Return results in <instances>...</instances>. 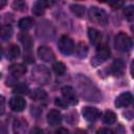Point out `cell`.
<instances>
[{
    "instance_id": "6da1fadb",
    "label": "cell",
    "mask_w": 134,
    "mask_h": 134,
    "mask_svg": "<svg viewBox=\"0 0 134 134\" xmlns=\"http://www.w3.org/2000/svg\"><path fill=\"white\" fill-rule=\"evenodd\" d=\"M50 71L47 67L38 65L32 69V80L41 85H46L50 81Z\"/></svg>"
},
{
    "instance_id": "7a4b0ae2",
    "label": "cell",
    "mask_w": 134,
    "mask_h": 134,
    "mask_svg": "<svg viewBox=\"0 0 134 134\" xmlns=\"http://www.w3.org/2000/svg\"><path fill=\"white\" fill-rule=\"evenodd\" d=\"M80 85V90H81V94L84 98H86L87 100L89 102H98L99 97H100V94H99V91L96 89V87H92L91 89L87 88V85H86V79L84 77L82 81H80L79 83Z\"/></svg>"
},
{
    "instance_id": "3957f363",
    "label": "cell",
    "mask_w": 134,
    "mask_h": 134,
    "mask_svg": "<svg viewBox=\"0 0 134 134\" xmlns=\"http://www.w3.org/2000/svg\"><path fill=\"white\" fill-rule=\"evenodd\" d=\"M114 43H115L116 49L119 50V51H121V52H127V51H129V50L132 48V45H133L131 38H130L127 34H125V32H122V31L118 32V34L115 36Z\"/></svg>"
},
{
    "instance_id": "277c9868",
    "label": "cell",
    "mask_w": 134,
    "mask_h": 134,
    "mask_svg": "<svg viewBox=\"0 0 134 134\" xmlns=\"http://www.w3.org/2000/svg\"><path fill=\"white\" fill-rule=\"evenodd\" d=\"M58 47H59V50L61 51V53L65 54V55H69L73 52V50L75 49L74 47V42L73 40L64 35L62 36L60 39H59V43H58Z\"/></svg>"
},
{
    "instance_id": "5b68a950",
    "label": "cell",
    "mask_w": 134,
    "mask_h": 134,
    "mask_svg": "<svg viewBox=\"0 0 134 134\" xmlns=\"http://www.w3.org/2000/svg\"><path fill=\"white\" fill-rule=\"evenodd\" d=\"M89 17L90 20H92L95 23H98L100 25H106L108 22V16L104 9H100L96 6H91L89 9Z\"/></svg>"
},
{
    "instance_id": "8992f818",
    "label": "cell",
    "mask_w": 134,
    "mask_h": 134,
    "mask_svg": "<svg viewBox=\"0 0 134 134\" xmlns=\"http://www.w3.org/2000/svg\"><path fill=\"white\" fill-rule=\"evenodd\" d=\"M111 55V50L106 44H100L97 46L96 53H95V59L98 60L99 63L107 61Z\"/></svg>"
},
{
    "instance_id": "52a82bcc",
    "label": "cell",
    "mask_w": 134,
    "mask_h": 134,
    "mask_svg": "<svg viewBox=\"0 0 134 134\" xmlns=\"http://www.w3.org/2000/svg\"><path fill=\"white\" fill-rule=\"evenodd\" d=\"M25 106H26V102L21 96L16 95V96H13L9 99V107L15 112H21V111H23L25 109Z\"/></svg>"
},
{
    "instance_id": "ba28073f",
    "label": "cell",
    "mask_w": 134,
    "mask_h": 134,
    "mask_svg": "<svg viewBox=\"0 0 134 134\" xmlns=\"http://www.w3.org/2000/svg\"><path fill=\"white\" fill-rule=\"evenodd\" d=\"M61 92H62L63 98H65L69 104L74 105V104L77 103L75 91H74V89H73L71 86H64V87L61 89Z\"/></svg>"
},
{
    "instance_id": "9c48e42d",
    "label": "cell",
    "mask_w": 134,
    "mask_h": 134,
    "mask_svg": "<svg viewBox=\"0 0 134 134\" xmlns=\"http://www.w3.org/2000/svg\"><path fill=\"white\" fill-rule=\"evenodd\" d=\"M82 114H83L84 118L88 121H94L100 116V112L98 111V109H96L94 107H85V108H83Z\"/></svg>"
},
{
    "instance_id": "30bf717a",
    "label": "cell",
    "mask_w": 134,
    "mask_h": 134,
    "mask_svg": "<svg viewBox=\"0 0 134 134\" xmlns=\"http://www.w3.org/2000/svg\"><path fill=\"white\" fill-rule=\"evenodd\" d=\"M38 55L42 61H45V62H51L55 59L53 51L51 50V48L47 46H40L38 49Z\"/></svg>"
},
{
    "instance_id": "8fae6325",
    "label": "cell",
    "mask_w": 134,
    "mask_h": 134,
    "mask_svg": "<svg viewBox=\"0 0 134 134\" xmlns=\"http://www.w3.org/2000/svg\"><path fill=\"white\" fill-rule=\"evenodd\" d=\"M133 100L132 94L129 92H124L121 94H119L116 99H115V106L117 108H122V107H127L131 104V102Z\"/></svg>"
},
{
    "instance_id": "7c38bea8",
    "label": "cell",
    "mask_w": 134,
    "mask_h": 134,
    "mask_svg": "<svg viewBox=\"0 0 134 134\" xmlns=\"http://www.w3.org/2000/svg\"><path fill=\"white\" fill-rule=\"evenodd\" d=\"M47 121L52 127L60 125L61 121H62V114H61V112L59 110H57V109L50 110L48 112V114H47Z\"/></svg>"
},
{
    "instance_id": "4fadbf2b",
    "label": "cell",
    "mask_w": 134,
    "mask_h": 134,
    "mask_svg": "<svg viewBox=\"0 0 134 134\" xmlns=\"http://www.w3.org/2000/svg\"><path fill=\"white\" fill-rule=\"evenodd\" d=\"M51 2H46V1H37L34 6H32V13L36 16H42L45 13V8L50 5Z\"/></svg>"
},
{
    "instance_id": "5bb4252c",
    "label": "cell",
    "mask_w": 134,
    "mask_h": 134,
    "mask_svg": "<svg viewBox=\"0 0 134 134\" xmlns=\"http://www.w3.org/2000/svg\"><path fill=\"white\" fill-rule=\"evenodd\" d=\"M88 37H89L90 42H91L93 45H98V44H100L102 35H100V32H99L97 29L90 27V28L88 29Z\"/></svg>"
},
{
    "instance_id": "9a60e30c",
    "label": "cell",
    "mask_w": 134,
    "mask_h": 134,
    "mask_svg": "<svg viewBox=\"0 0 134 134\" xmlns=\"http://www.w3.org/2000/svg\"><path fill=\"white\" fill-rule=\"evenodd\" d=\"M26 66L23 64H13L9 66V72L14 76H21L26 73Z\"/></svg>"
},
{
    "instance_id": "2e32d148",
    "label": "cell",
    "mask_w": 134,
    "mask_h": 134,
    "mask_svg": "<svg viewBox=\"0 0 134 134\" xmlns=\"http://www.w3.org/2000/svg\"><path fill=\"white\" fill-rule=\"evenodd\" d=\"M32 25H34V20H32L30 17L22 18V19H20L19 22H18L19 28L22 29V30H24V31L30 29V28L32 27Z\"/></svg>"
},
{
    "instance_id": "e0dca14e",
    "label": "cell",
    "mask_w": 134,
    "mask_h": 134,
    "mask_svg": "<svg viewBox=\"0 0 134 134\" xmlns=\"http://www.w3.org/2000/svg\"><path fill=\"white\" fill-rule=\"evenodd\" d=\"M124 69H125V65H124V62L120 60L114 61L111 66V71L115 75H121L124 73Z\"/></svg>"
},
{
    "instance_id": "ac0fdd59",
    "label": "cell",
    "mask_w": 134,
    "mask_h": 134,
    "mask_svg": "<svg viewBox=\"0 0 134 134\" xmlns=\"http://www.w3.org/2000/svg\"><path fill=\"white\" fill-rule=\"evenodd\" d=\"M75 53L80 58H85L88 53V47L86 43H84L83 41H80L75 46Z\"/></svg>"
},
{
    "instance_id": "d6986e66",
    "label": "cell",
    "mask_w": 134,
    "mask_h": 134,
    "mask_svg": "<svg viewBox=\"0 0 134 134\" xmlns=\"http://www.w3.org/2000/svg\"><path fill=\"white\" fill-rule=\"evenodd\" d=\"M103 121L106 124V125H112L116 121V114L111 111V110H107L104 115H103Z\"/></svg>"
},
{
    "instance_id": "ffe728a7",
    "label": "cell",
    "mask_w": 134,
    "mask_h": 134,
    "mask_svg": "<svg viewBox=\"0 0 134 134\" xmlns=\"http://www.w3.org/2000/svg\"><path fill=\"white\" fill-rule=\"evenodd\" d=\"M70 10L79 18H82L85 14V7L81 4H71L70 5Z\"/></svg>"
},
{
    "instance_id": "44dd1931",
    "label": "cell",
    "mask_w": 134,
    "mask_h": 134,
    "mask_svg": "<svg viewBox=\"0 0 134 134\" xmlns=\"http://www.w3.org/2000/svg\"><path fill=\"white\" fill-rule=\"evenodd\" d=\"M19 40H20V42L22 43V45H23L25 48H30L31 45H32V40H31V38H30L27 34H25V32L19 35Z\"/></svg>"
},
{
    "instance_id": "7402d4cb",
    "label": "cell",
    "mask_w": 134,
    "mask_h": 134,
    "mask_svg": "<svg viewBox=\"0 0 134 134\" xmlns=\"http://www.w3.org/2000/svg\"><path fill=\"white\" fill-rule=\"evenodd\" d=\"M46 92L42 89H35L30 94V97L35 100H43L46 98Z\"/></svg>"
},
{
    "instance_id": "603a6c76",
    "label": "cell",
    "mask_w": 134,
    "mask_h": 134,
    "mask_svg": "<svg viewBox=\"0 0 134 134\" xmlns=\"http://www.w3.org/2000/svg\"><path fill=\"white\" fill-rule=\"evenodd\" d=\"M52 70L54 71L55 74L62 75V74H64L65 71H66V66H65V64L62 63V62H55V63L52 65Z\"/></svg>"
},
{
    "instance_id": "cb8c5ba5",
    "label": "cell",
    "mask_w": 134,
    "mask_h": 134,
    "mask_svg": "<svg viewBox=\"0 0 134 134\" xmlns=\"http://www.w3.org/2000/svg\"><path fill=\"white\" fill-rule=\"evenodd\" d=\"M13 35V28L9 25H3L1 27V38L3 40H8Z\"/></svg>"
},
{
    "instance_id": "d4e9b609",
    "label": "cell",
    "mask_w": 134,
    "mask_h": 134,
    "mask_svg": "<svg viewBox=\"0 0 134 134\" xmlns=\"http://www.w3.org/2000/svg\"><path fill=\"white\" fill-rule=\"evenodd\" d=\"M124 16L127 21H134V5H129L124 9Z\"/></svg>"
},
{
    "instance_id": "484cf974",
    "label": "cell",
    "mask_w": 134,
    "mask_h": 134,
    "mask_svg": "<svg viewBox=\"0 0 134 134\" xmlns=\"http://www.w3.org/2000/svg\"><path fill=\"white\" fill-rule=\"evenodd\" d=\"M13 8L15 10H18V12H23L26 9V3L22 0H17V1H14L13 4H12Z\"/></svg>"
},
{
    "instance_id": "4316f807",
    "label": "cell",
    "mask_w": 134,
    "mask_h": 134,
    "mask_svg": "<svg viewBox=\"0 0 134 134\" xmlns=\"http://www.w3.org/2000/svg\"><path fill=\"white\" fill-rule=\"evenodd\" d=\"M8 55L10 59H16L20 55V48L17 45H12L8 48Z\"/></svg>"
},
{
    "instance_id": "83f0119b",
    "label": "cell",
    "mask_w": 134,
    "mask_h": 134,
    "mask_svg": "<svg viewBox=\"0 0 134 134\" xmlns=\"http://www.w3.org/2000/svg\"><path fill=\"white\" fill-rule=\"evenodd\" d=\"M54 104H55L58 107L62 108V109L67 108V107H68V105H69V103H68V102H67L65 98H59V97H57V98H55Z\"/></svg>"
},
{
    "instance_id": "f1b7e54d",
    "label": "cell",
    "mask_w": 134,
    "mask_h": 134,
    "mask_svg": "<svg viewBox=\"0 0 134 134\" xmlns=\"http://www.w3.org/2000/svg\"><path fill=\"white\" fill-rule=\"evenodd\" d=\"M15 91H17L19 93H27L28 88L25 85H19V86H17V88L15 89Z\"/></svg>"
},
{
    "instance_id": "f546056e",
    "label": "cell",
    "mask_w": 134,
    "mask_h": 134,
    "mask_svg": "<svg viewBox=\"0 0 134 134\" xmlns=\"http://www.w3.org/2000/svg\"><path fill=\"white\" fill-rule=\"evenodd\" d=\"M109 5H110V6H112V8L116 9V8H118V7L122 6V5H124V2H110V3H109Z\"/></svg>"
},
{
    "instance_id": "4dcf8cb0",
    "label": "cell",
    "mask_w": 134,
    "mask_h": 134,
    "mask_svg": "<svg viewBox=\"0 0 134 134\" xmlns=\"http://www.w3.org/2000/svg\"><path fill=\"white\" fill-rule=\"evenodd\" d=\"M96 134H112V132H111V130H109V129L103 128V129H99V130H97Z\"/></svg>"
},
{
    "instance_id": "1f68e13d",
    "label": "cell",
    "mask_w": 134,
    "mask_h": 134,
    "mask_svg": "<svg viewBox=\"0 0 134 134\" xmlns=\"http://www.w3.org/2000/svg\"><path fill=\"white\" fill-rule=\"evenodd\" d=\"M55 134H69V131L66 128H59L55 131Z\"/></svg>"
},
{
    "instance_id": "d6a6232c",
    "label": "cell",
    "mask_w": 134,
    "mask_h": 134,
    "mask_svg": "<svg viewBox=\"0 0 134 134\" xmlns=\"http://www.w3.org/2000/svg\"><path fill=\"white\" fill-rule=\"evenodd\" d=\"M30 134H43V131L39 128H34L31 131H30Z\"/></svg>"
},
{
    "instance_id": "836d02e7",
    "label": "cell",
    "mask_w": 134,
    "mask_h": 134,
    "mask_svg": "<svg viewBox=\"0 0 134 134\" xmlns=\"http://www.w3.org/2000/svg\"><path fill=\"white\" fill-rule=\"evenodd\" d=\"M4 112V97H1V114H3Z\"/></svg>"
},
{
    "instance_id": "e575fe53",
    "label": "cell",
    "mask_w": 134,
    "mask_h": 134,
    "mask_svg": "<svg viewBox=\"0 0 134 134\" xmlns=\"http://www.w3.org/2000/svg\"><path fill=\"white\" fill-rule=\"evenodd\" d=\"M131 74H132V77L134 79V60L131 63Z\"/></svg>"
},
{
    "instance_id": "d590c367",
    "label": "cell",
    "mask_w": 134,
    "mask_h": 134,
    "mask_svg": "<svg viewBox=\"0 0 134 134\" xmlns=\"http://www.w3.org/2000/svg\"><path fill=\"white\" fill-rule=\"evenodd\" d=\"M74 134H87V132L84 131V130H82V129H77V130L75 131Z\"/></svg>"
},
{
    "instance_id": "8d00e7d4",
    "label": "cell",
    "mask_w": 134,
    "mask_h": 134,
    "mask_svg": "<svg viewBox=\"0 0 134 134\" xmlns=\"http://www.w3.org/2000/svg\"><path fill=\"white\" fill-rule=\"evenodd\" d=\"M5 3H6L5 1H1V2H0V8H2V7L5 5Z\"/></svg>"
},
{
    "instance_id": "74e56055",
    "label": "cell",
    "mask_w": 134,
    "mask_h": 134,
    "mask_svg": "<svg viewBox=\"0 0 134 134\" xmlns=\"http://www.w3.org/2000/svg\"><path fill=\"white\" fill-rule=\"evenodd\" d=\"M132 130H133V132H134V126H133V129H132Z\"/></svg>"
}]
</instances>
